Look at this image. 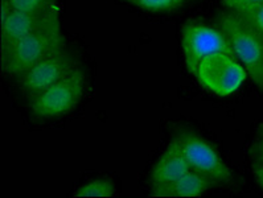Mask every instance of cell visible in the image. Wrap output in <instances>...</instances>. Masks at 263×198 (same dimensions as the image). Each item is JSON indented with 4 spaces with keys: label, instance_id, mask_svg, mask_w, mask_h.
Instances as JSON below:
<instances>
[{
    "label": "cell",
    "instance_id": "cell-11",
    "mask_svg": "<svg viewBox=\"0 0 263 198\" xmlns=\"http://www.w3.org/2000/svg\"><path fill=\"white\" fill-rule=\"evenodd\" d=\"M115 193V184L110 179H97L81 185L76 190L74 198H111Z\"/></svg>",
    "mask_w": 263,
    "mask_h": 198
},
{
    "label": "cell",
    "instance_id": "cell-5",
    "mask_svg": "<svg viewBox=\"0 0 263 198\" xmlns=\"http://www.w3.org/2000/svg\"><path fill=\"white\" fill-rule=\"evenodd\" d=\"M183 149L191 169L197 170L218 185L233 183L232 169L211 143L191 130L177 131L174 137Z\"/></svg>",
    "mask_w": 263,
    "mask_h": 198
},
{
    "label": "cell",
    "instance_id": "cell-3",
    "mask_svg": "<svg viewBox=\"0 0 263 198\" xmlns=\"http://www.w3.org/2000/svg\"><path fill=\"white\" fill-rule=\"evenodd\" d=\"M86 78L77 68L40 94L31 98L32 114L37 118L50 119L69 114L78 106L85 93Z\"/></svg>",
    "mask_w": 263,
    "mask_h": 198
},
{
    "label": "cell",
    "instance_id": "cell-4",
    "mask_svg": "<svg viewBox=\"0 0 263 198\" xmlns=\"http://www.w3.org/2000/svg\"><path fill=\"white\" fill-rule=\"evenodd\" d=\"M181 47L186 69L192 75H196L198 64L211 54L226 53L234 56L229 40L218 27L196 20H189L183 25Z\"/></svg>",
    "mask_w": 263,
    "mask_h": 198
},
{
    "label": "cell",
    "instance_id": "cell-12",
    "mask_svg": "<svg viewBox=\"0 0 263 198\" xmlns=\"http://www.w3.org/2000/svg\"><path fill=\"white\" fill-rule=\"evenodd\" d=\"M147 12H174L185 7L191 0H123Z\"/></svg>",
    "mask_w": 263,
    "mask_h": 198
},
{
    "label": "cell",
    "instance_id": "cell-13",
    "mask_svg": "<svg viewBox=\"0 0 263 198\" xmlns=\"http://www.w3.org/2000/svg\"><path fill=\"white\" fill-rule=\"evenodd\" d=\"M57 2L59 0H8L12 10L23 12H49L59 8Z\"/></svg>",
    "mask_w": 263,
    "mask_h": 198
},
{
    "label": "cell",
    "instance_id": "cell-16",
    "mask_svg": "<svg viewBox=\"0 0 263 198\" xmlns=\"http://www.w3.org/2000/svg\"><path fill=\"white\" fill-rule=\"evenodd\" d=\"M251 168H253V174L255 177V180H257V183L263 189V163L257 160V159H254Z\"/></svg>",
    "mask_w": 263,
    "mask_h": 198
},
{
    "label": "cell",
    "instance_id": "cell-6",
    "mask_svg": "<svg viewBox=\"0 0 263 198\" xmlns=\"http://www.w3.org/2000/svg\"><path fill=\"white\" fill-rule=\"evenodd\" d=\"M196 77L205 89L216 95L228 96L239 89L248 77V71L234 56L214 53L198 64Z\"/></svg>",
    "mask_w": 263,
    "mask_h": 198
},
{
    "label": "cell",
    "instance_id": "cell-18",
    "mask_svg": "<svg viewBox=\"0 0 263 198\" xmlns=\"http://www.w3.org/2000/svg\"><path fill=\"white\" fill-rule=\"evenodd\" d=\"M255 159L263 163V153H257V155H255Z\"/></svg>",
    "mask_w": 263,
    "mask_h": 198
},
{
    "label": "cell",
    "instance_id": "cell-15",
    "mask_svg": "<svg viewBox=\"0 0 263 198\" xmlns=\"http://www.w3.org/2000/svg\"><path fill=\"white\" fill-rule=\"evenodd\" d=\"M222 4L226 10L241 11L249 7L263 4V0H222Z\"/></svg>",
    "mask_w": 263,
    "mask_h": 198
},
{
    "label": "cell",
    "instance_id": "cell-1",
    "mask_svg": "<svg viewBox=\"0 0 263 198\" xmlns=\"http://www.w3.org/2000/svg\"><path fill=\"white\" fill-rule=\"evenodd\" d=\"M217 27L229 40L235 58L242 62L254 84L263 89V37L234 11L226 10L216 17Z\"/></svg>",
    "mask_w": 263,
    "mask_h": 198
},
{
    "label": "cell",
    "instance_id": "cell-14",
    "mask_svg": "<svg viewBox=\"0 0 263 198\" xmlns=\"http://www.w3.org/2000/svg\"><path fill=\"white\" fill-rule=\"evenodd\" d=\"M234 12L238 13L245 22L248 23L250 27H253L263 37V4L249 7V8H245V10L241 11H234Z\"/></svg>",
    "mask_w": 263,
    "mask_h": 198
},
{
    "label": "cell",
    "instance_id": "cell-8",
    "mask_svg": "<svg viewBox=\"0 0 263 198\" xmlns=\"http://www.w3.org/2000/svg\"><path fill=\"white\" fill-rule=\"evenodd\" d=\"M60 19L59 8L49 12H23L12 10L0 23V52L6 56L16 44L34 31Z\"/></svg>",
    "mask_w": 263,
    "mask_h": 198
},
{
    "label": "cell",
    "instance_id": "cell-2",
    "mask_svg": "<svg viewBox=\"0 0 263 198\" xmlns=\"http://www.w3.org/2000/svg\"><path fill=\"white\" fill-rule=\"evenodd\" d=\"M64 48L65 37L61 31V22L57 19L16 44L2 57V69L6 74L20 77L41 60Z\"/></svg>",
    "mask_w": 263,
    "mask_h": 198
},
{
    "label": "cell",
    "instance_id": "cell-10",
    "mask_svg": "<svg viewBox=\"0 0 263 198\" xmlns=\"http://www.w3.org/2000/svg\"><path fill=\"white\" fill-rule=\"evenodd\" d=\"M191 169L183 149L172 137L151 172V185L170 184Z\"/></svg>",
    "mask_w": 263,
    "mask_h": 198
},
{
    "label": "cell",
    "instance_id": "cell-9",
    "mask_svg": "<svg viewBox=\"0 0 263 198\" xmlns=\"http://www.w3.org/2000/svg\"><path fill=\"white\" fill-rule=\"evenodd\" d=\"M214 180L197 170L189 169L186 173L170 184L151 185V197L159 198H195L217 186Z\"/></svg>",
    "mask_w": 263,
    "mask_h": 198
},
{
    "label": "cell",
    "instance_id": "cell-17",
    "mask_svg": "<svg viewBox=\"0 0 263 198\" xmlns=\"http://www.w3.org/2000/svg\"><path fill=\"white\" fill-rule=\"evenodd\" d=\"M257 153H263V136L259 137L258 143L255 144V155Z\"/></svg>",
    "mask_w": 263,
    "mask_h": 198
},
{
    "label": "cell",
    "instance_id": "cell-7",
    "mask_svg": "<svg viewBox=\"0 0 263 198\" xmlns=\"http://www.w3.org/2000/svg\"><path fill=\"white\" fill-rule=\"evenodd\" d=\"M78 64L80 61L74 53L64 48L41 60L39 64L25 71L24 74L17 77L20 89L25 95L33 98L41 91L70 74L71 71L78 68Z\"/></svg>",
    "mask_w": 263,
    "mask_h": 198
}]
</instances>
